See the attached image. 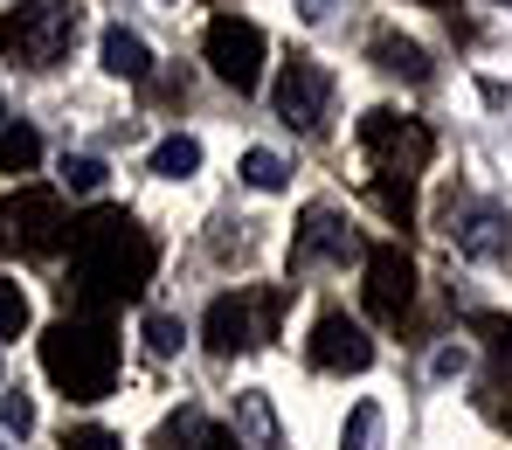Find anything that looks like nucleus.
Returning a JSON list of instances; mask_svg holds the SVG:
<instances>
[{"mask_svg": "<svg viewBox=\"0 0 512 450\" xmlns=\"http://www.w3.org/2000/svg\"><path fill=\"white\" fill-rule=\"evenodd\" d=\"M63 187H70V194H97V187H104V160H90V153L63 160Z\"/></svg>", "mask_w": 512, "mask_h": 450, "instance_id": "nucleus-24", "label": "nucleus"}, {"mask_svg": "<svg viewBox=\"0 0 512 450\" xmlns=\"http://www.w3.org/2000/svg\"><path fill=\"white\" fill-rule=\"evenodd\" d=\"M374 63L388 77H402V84H429V56L416 42H402V35H374Z\"/></svg>", "mask_w": 512, "mask_h": 450, "instance_id": "nucleus-15", "label": "nucleus"}, {"mask_svg": "<svg viewBox=\"0 0 512 450\" xmlns=\"http://www.w3.org/2000/svg\"><path fill=\"white\" fill-rule=\"evenodd\" d=\"M42 167V132L35 125H0V174H35Z\"/></svg>", "mask_w": 512, "mask_h": 450, "instance_id": "nucleus-16", "label": "nucleus"}, {"mask_svg": "<svg viewBox=\"0 0 512 450\" xmlns=\"http://www.w3.org/2000/svg\"><path fill=\"white\" fill-rule=\"evenodd\" d=\"M201 437H208V416H201V409H180V416L160 423L153 450H201Z\"/></svg>", "mask_w": 512, "mask_h": 450, "instance_id": "nucleus-19", "label": "nucleus"}, {"mask_svg": "<svg viewBox=\"0 0 512 450\" xmlns=\"http://www.w3.org/2000/svg\"><path fill=\"white\" fill-rule=\"evenodd\" d=\"M499 7H512V0H499Z\"/></svg>", "mask_w": 512, "mask_h": 450, "instance_id": "nucleus-31", "label": "nucleus"}, {"mask_svg": "<svg viewBox=\"0 0 512 450\" xmlns=\"http://www.w3.org/2000/svg\"><path fill=\"white\" fill-rule=\"evenodd\" d=\"M160 264V243L125 215V208H90L84 222H70V298L84 319H111L118 305H132Z\"/></svg>", "mask_w": 512, "mask_h": 450, "instance_id": "nucleus-1", "label": "nucleus"}, {"mask_svg": "<svg viewBox=\"0 0 512 450\" xmlns=\"http://www.w3.org/2000/svg\"><path fill=\"white\" fill-rule=\"evenodd\" d=\"M0 125H7V97H0Z\"/></svg>", "mask_w": 512, "mask_h": 450, "instance_id": "nucleus-30", "label": "nucleus"}, {"mask_svg": "<svg viewBox=\"0 0 512 450\" xmlns=\"http://www.w3.org/2000/svg\"><path fill=\"white\" fill-rule=\"evenodd\" d=\"M77 28H84L77 0H21L14 14H0V49L14 63H28V70H49V63L70 56Z\"/></svg>", "mask_w": 512, "mask_h": 450, "instance_id": "nucleus-3", "label": "nucleus"}, {"mask_svg": "<svg viewBox=\"0 0 512 450\" xmlns=\"http://www.w3.org/2000/svg\"><path fill=\"white\" fill-rule=\"evenodd\" d=\"M0 243L21 257H56L70 243V208L56 187H14L0 201Z\"/></svg>", "mask_w": 512, "mask_h": 450, "instance_id": "nucleus-6", "label": "nucleus"}, {"mask_svg": "<svg viewBox=\"0 0 512 450\" xmlns=\"http://www.w3.org/2000/svg\"><path fill=\"white\" fill-rule=\"evenodd\" d=\"M42 367L70 402H104L118 388V333H111V319H84V312L56 319L42 333Z\"/></svg>", "mask_w": 512, "mask_h": 450, "instance_id": "nucleus-2", "label": "nucleus"}, {"mask_svg": "<svg viewBox=\"0 0 512 450\" xmlns=\"http://www.w3.org/2000/svg\"><path fill=\"white\" fill-rule=\"evenodd\" d=\"M443 236L457 243V257H478V264H506L512 257V222L492 201H450L443 208Z\"/></svg>", "mask_w": 512, "mask_h": 450, "instance_id": "nucleus-9", "label": "nucleus"}, {"mask_svg": "<svg viewBox=\"0 0 512 450\" xmlns=\"http://www.w3.org/2000/svg\"><path fill=\"white\" fill-rule=\"evenodd\" d=\"M340 450H381V409H374V402H353Z\"/></svg>", "mask_w": 512, "mask_h": 450, "instance_id": "nucleus-20", "label": "nucleus"}, {"mask_svg": "<svg viewBox=\"0 0 512 450\" xmlns=\"http://www.w3.org/2000/svg\"><path fill=\"white\" fill-rule=\"evenodd\" d=\"M423 7H457V0H423Z\"/></svg>", "mask_w": 512, "mask_h": 450, "instance_id": "nucleus-29", "label": "nucleus"}, {"mask_svg": "<svg viewBox=\"0 0 512 450\" xmlns=\"http://www.w3.org/2000/svg\"><path fill=\"white\" fill-rule=\"evenodd\" d=\"M326 104H333V70L319 56H291L284 77H277V118L291 132H319L326 125Z\"/></svg>", "mask_w": 512, "mask_h": 450, "instance_id": "nucleus-8", "label": "nucleus"}, {"mask_svg": "<svg viewBox=\"0 0 512 450\" xmlns=\"http://www.w3.org/2000/svg\"><path fill=\"white\" fill-rule=\"evenodd\" d=\"M208 63H215V77L229 90H256L263 84V28L243 21V14H215L208 21Z\"/></svg>", "mask_w": 512, "mask_h": 450, "instance_id": "nucleus-7", "label": "nucleus"}, {"mask_svg": "<svg viewBox=\"0 0 512 450\" xmlns=\"http://www.w3.org/2000/svg\"><path fill=\"white\" fill-rule=\"evenodd\" d=\"M243 450H284V437H277V416H270V395L263 388H250V395H236V430H229Z\"/></svg>", "mask_w": 512, "mask_h": 450, "instance_id": "nucleus-13", "label": "nucleus"}, {"mask_svg": "<svg viewBox=\"0 0 512 450\" xmlns=\"http://www.w3.org/2000/svg\"><path fill=\"white\" fill-rule=\"evenodd\" d=\"M194 167H201V139H187V132L160 139V153H153V174L160 180H187Z\"/></svg>", "mask_w": 512, "mask_h": 450, "instance_id": "nucleus-17", "label": "nucleus"}, {"mask_svg": "<svg viewBox=\"0 0 512 450\" xmlns=\"http://www.w3.org/2000/svg\"><path fill=\"white\" fill-rule=\"evenodd\" d=\"M333 7H340V0H298V14H305V21H326Z\"/></svg>", "mask_w": 512, "mask_h": 450, "instance_id": "nucleus-28", "label": "nucleus"}, {"mask_svg": "<svg viewBox=\"0 0 512 450\" xmlns=\"http://www.w3.org/2000/svg\"><path fill=\"white\" fill-rule=\"evenodd\" d=\"M353 257H367L360 229L346 222L340 208L312 201V208L298 215V243H291V264H353Z\"/></svg>", "mask_w": 512, "mask_h": 450, "instance_id": "nucleus-11", "label": "nucleus"}, {"mask_svg": "<svg viewBox=\"0 0 512 450\" xmlns=\"http://www.w3.org/2000/svg\"><path fill=\"white\" fill-rule=\"evenodd\" d=\"M360 153H367L374 180H409L416 187V174L436 160V132L423 118H402V111H367L360 118Z\"/></svg>", "mask_w": 512, "mask_h": 450, "instance_id": "nucleus-5", "label": "nucleus"}, {"mask_svg": "<svg viewBox=\"0 0 512 450\" xmlns=\"http://www.w3.org/2000/svg\"><path fill=\"white\" fill-rule=\"evenodd\" d=\"M0 430H7V437H28V430H35V402H28L21 388L0 395Z\"/></svg>", "mask_w": 512, "mask_h": 450, "instance_id": "nucleus-23", "label": "nucleus"}, {"mask_svg": "<svg viewBox=\"0 0 512 450\" xmlns=\"http://www.w3.org/2000/svg\"><path fill=\"white\" fill-rule=\"evenodd\" d=\"M63 450H125V444H118L111 430H97V423H84V430H70V437H63Z\"/></svg>", "mask_w": 512, "mask_h": 450, "instance_id": "nucleus-26", "label": "nucleus"}, {"mask_svg": "<svg viewBox=\"0 0 512 450\" xmlns=\"http://www.w3.org/2000/svg\"><path fill=\"white\" fill-rule=\"evenodd\" d=\"M180 340H187V333H180V319H167V312H146V347H153V354H173Z\"/></svg>", "mask_w": 512, "mask_h": 450, "instance_id": "nucleus-25", "label": "nucleus"}, {"mask_svg": "<svg viewBox=\"0 0 512 450\" xmlns=\"http://www.w3.org/2000/svg\"><path fill=\"white\" fill-rule=\"evenodd\" d=\"M104 70H111V77L146 84V77H153V49H146L132 28H104Z\"/></svg>", "mask_w": 512, "mask_h": 450, "instance_id": "nucleus-14", "label": "nucleus"}, {"mask_svg": "<svg viewBox=\"0 0 512 450\" xmlns=\"http://www.w3.org/2000/svg\"><path fill=\"white\" fill-rule=\"evenodd\" d=\"M201 450H243V444H236L229 430H215V423H208V437H201Z\"/></svg>", "mask_w": 512, "mask_h": 450, "instance_id": "nucleus-27", "label": "nucleus"}, {"mask_svg": "<svg viewBox=\"0 0 512 450\" xmlns=\"http://www.w3.org/2000/svg\"><path fill=\"white\" fill-rule=\"evenodd\" d=\"M409 305H416V264H409V250L402 243H374L367 250V312L381 326H402Z\"/></svg>", "mask_w": 512, "mask_h": 450, "instance_id": "nucleus-10", "label": "nucleus"}, {"mask_svg": "<svg viewBox=\"0 0 512 450\" xmlns=\"http://www.w3.org/2000/svg\"><path fill=\"white\" fill-rule=\"evenodd\" d=\"M312 367H326V374H367L374 367L367 326L346 319V312H319V326H312Z\"/></svg>", "mask_w": 512, "mask_h": 450, "instance_id": "nucleus-12", "label": "nucleus"}, {"mask_svg": "<svg viewBox=\"0 0 512 450\" xmlns=\"http://www.w3.org/2000/svg\"><path fill=\"white\" fill-rule=\"evenodd\" d=\"M243 180H250V187H263V194H277V187H284V160H277V153H263V146H256V153H243Z\"/></svg>", "mask_w": 512, "mask_h": 450, "instance_id": "nucleus-22", "label": "nucleus"}, {"mask_svg": "<svg viewBox=\"0 0 512 450\" xmlns=\"http://www.w3.org/2000/svg\"><path fill=\"white\" fill-rule=\"evenodd\" d=\"M28 333V298H21V284L14 277H0V347L7 340H21Z\"/></svg>", "mask_w": 512, "mask_h": 450, "instance_id": "nucleus-21", "label": "nucleus"}, {"mask_svg": "<svg viewBox=\"0 0 512 450\" xmlns=\"http://www.w3.org/2000/svg\"><path fill=\"white\" fill-rule=\"evenodd\" d=\"M471 333L485 340L492 367H499V374H512V319H506V312H471Z\"/></svg>", "mask_w": 512, "mask_h": 450, "instance_id": "nucleus-18", "label": "nucleus"}, {"mask_svg": "<svg viewBox=\"0 0 512 450\" xmlns=\"http://www.w3.org/2000/svg\"><path fill=\"white\" fill-rule=\"evenodd\" d=\"M284 284H250V291H229V298H215L208 305V319H201V333H208V347L229 360V354H250L263 340H277V319H284Z\"/></svg>", "mask_w": 512, "mask_h": 450, "instance_id": "nucleus-4", "label": "nucleus"}]
</instances>
